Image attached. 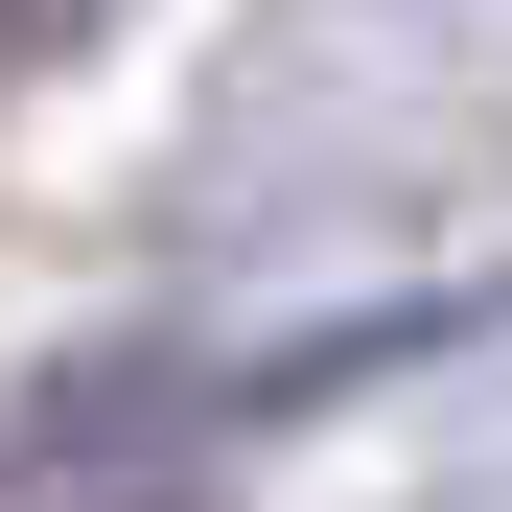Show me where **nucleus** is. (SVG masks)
<instances>
[{"mask_svg":"<svg viewBox=\"0 0 512 512\" xmlns=\"http://www.w3.org/2000/svg\"><path fill=\"white\" fill-rule=\"evenodd\" d=\"M0 512H24V489H0ZM70 512H210V489H187V466H94Z\"/></svg>","mask_w":512,"mask_h":512,"instance_id":"obj_1","label":"nucleus"}]
</instances>
